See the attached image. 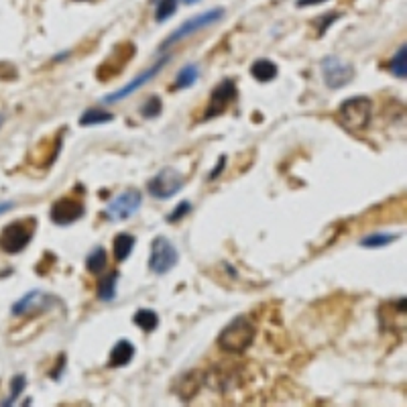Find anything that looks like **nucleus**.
<instances>
[{"label":"nucleus","instance_id":"obj_1","mask_svg":"<svg viewBox=\"0 0 407 407\" xmlns=\"http://www.w3.org/2000/svg\"><path fill=\"white\" fill-rule=\"evenodd\" d=\"M257 338V326L248 316L233 318L218 334V347L229 354H242L253 347Z\"/></svg>","mask_w":407,"mask_h":407},{"label":"nucleus","instance_id":"obj_2","mask_svg":"<svg viewBox=\"0 0 407 407\" xmlns=\"http://www.w3.org/2000/svg\"><path fill=\"white\" fill-rule=\"evenodd\" d=\"M338 118L349 130H364L371 124L373 118V100L367 96H352L347 98L340 108Z\"/></svg>","mask_w":407,"mask_h":407},{"label":"nucleus","instance_id":"obj_3","mask_svg":"<svg viewBox=\"0 0 407 407\" xmlns=\"http://www.w3.org/2000/svg\"><path fill=\"white\" fill-rule=\"evenodd\" d=\"M35 234V220H16L2 229L0 233V251L8 255H19L29 246Z\"/></svg>","mask_w":407,"mask_h":407},{"label":"nucleus","instance_id":"obj_4","mask_svg":"<svg viewBox=\"0 0 407 407\" xmlns=\"http://www.w3.org/2000/svg\"><path fill=\"white\" fill-rule=\"evenodd\" d=\"M222 16H224V10H222V8H212V10H206V12H202V14H198V16H194V19L181 23L174 33L159 45V51L170 49L172 45L183 41V39H187V37H191V35H196L198 31H202V29H206V27H210V25H216Z\"/></svg>","mask_w":407,"mask_h":407},{"label":"nucleus","instance_id":"obj_5","mask_svg":"<svg viewBox=\"0 0 407 407\" xmlns=\"http://www.w3.org/2000/svg\"><path fill=\"white\" fill-rule=\"evenodd\" d=\"M143 204V194L137 187H126L124 191L117 194L104 208V218L111 222H122L132 218Z\"/></svg>","mask_w":407,"mask_h":407},{"label":"nucleus","instance_id":"obj_6","mask_svg":"<svg viewBox=\"0 0 407 407\" xmlns=\"http://www.w3.org/2000/svg\"><path fill=\"white\" fill-rule=\"evenodd\" d=\"M179 263V253L175 244L165 236H155L151 242V255H149V269L155 275H167L175 265Z\"/></svg>","mask_w":407,"mask_h":407},{"label":"nucleus","instance_id":"obj_7","mask_svg":"<svg viewBox=\"0 0 407 407\" xmlns=\"http://www.w3.org/2000/svg\"><path fill=\"white\" fill-rule=\"evenodd\" d=\"M185 177L179 174L177 170L172 167H163L161 172L153 175L147 183L149 194L157 200H172L174 196H177L183 189Z\"/></svg>","mask_w":407,"mask_h":407},{"label":"nucleus","instance_id":"obj_8","mask_svg":"<svg viewBox=\"0 0 407 407\" xmlns=\"http://www.w3.org/2000/svg\"><path fill=\"white\" fill-rule=\"evenodd\" d=\"M320 71L322 80L330 90H340L347 88L350 82L354 80V67L350 63H345L342 59L334 56H326L320 61Z\"/></svg>","mask_w":407,"mask_h":407},{"label":"nucleus","instance_id":"obj_9","mask_svg":"<svg viewBox=\"0 0 407 407\" xmlns=\"http://www.w3.org/2000/svg\"><path fill=\"white\" fill-rule=\"evenodd\" d=\"M236 96H238V90H236L234 80L226 78L220 84H216L214 90H212V94H210V100L206 104V113H204L202 120H212V118L224 115L226 108H229V104H233L234 100H236Z\"/></svg>","mask_w":407,"mask_h":407},{"label":"nucleus","instance_id":"obj_10","mask_svg":"<svg viewBox=\"0 0 407 407\" xmlns=\"http://www.w3.org/2000/svg\"><path fill=\"white\" fill-rule=\"evenodd\" d=\"M172 61V56H163V58H159L155 61V65H151L147 71H143V73H139L132 82H128L124 88H120L117 92H113V94H108V96H104V104H113V102H118V100H124V98H128V96H132L137 90H141L145 84H149L151 80H155L157 75H159V71L167 65Z\"/></svg>","mask_w":407,"mask_h":407},{"label":"nucleus","instance_id":"obj_11","mask_svg":"<svg viewBox=\"0 0 407 407\" xmlns=\"http://www.w3.org/2000/svg\"><path fill=\"white\" fill-rule=\"evenodd\" d=\"M84 214H86V206L73 196L59 198V200L54 202V206L49 210V218L58 226H69V224L82 220Z\"/></svg>","mask_w":407,"mask_h":407},{"label":"nucleus","instance_id":"obj_12","mask_svg":"<svg viewBox=\"0 0 407 407\" xmlns=\"http://www.w3.org/2000/svg\"><path fill=\"white\" fill-rule=\"evenodd\" d=\"M135 358V345L130 340H118L117 345L111 350V358H108V369H122L128 367Z\"/></svg>","mask_w":407,"mask_h":407},{"label":"nucleus","instance_id":"obj_13","mask_svg":"<svg viewBox=\"0 0 407 407\" xmlns=\"http://www.w3.org/2000/svg\"><path fill=\"white\" fill-rule=\"evenodd\" d=\"M118 277H120L118 271H111V273H106V275L98 281V286H96V297H98L100 301L111 303V301L117 299Z\"/></svg>","mask_w":407,"mask_h":407},{"label":"nucleus","instance_id":"obj_14","mask_svg":"<svg viewBox=\"0 0 407 407\" xmlns=\"http://www.w3.org/2000/svg\"><path fill=\"white\" fill-rule=\"evenodd\" d=\"M279 73V67L269 61V59H257L253 65H251V75L261 82V84H267V82H273Z\"/></svg>","mask_w":407,"mask_h":407},{"label":"nucleus","instance_id":"obj_15","mask_svg":"<svg viewBox=\"0 0 407 407\" xmlns=\"http://www.w3.org/2000/svg\"><path fill=\"white\" fill-rule=\"evenodd\" d=\"M135 244H137V238H135L130 233H120L115 236L113 253H115V259H117L118 263H124V261L130 257V253H132Z\"/></svg>","mask_w":407,"mask_h":407},{"label":"nucleus","instance_id":"obj_16","mask_svg":"<svg viewBox=\"0 0 407 407\" xmlns=\"http://www.w3.org/2000/svg\"><path fill=\"white\" fill-rule=\"evenodd\" d=\"M198 78H200L198 65H196V63H187V65H183V67L177 71L172 90H187V88H191V86L198 82Z\"/></svg>","mask_w":407,"mask_h":407},{"label":"nucleus","instance_id":"obj_17","mask_svg":"<svg viewBox=\"0 0 407 407\" xmlns=\"http://www.w3.org/2000/svg\"><path fill=\"white\" fill-rule=\"evenodd\" d=\"M113 120H115L113 113H108L100 106H92V108L82 113L78 122H80V126H98V124H106V122H113Z\"/></svg>","mask_w":407,"mask_h":407},{"label":"nucleus","instance_id":"obj_18","mask_svg":"<svg viewBox=\"0 0 407 407\" xmlns=\"http://www.w3.org/2000/svg\"><path fill=\"white\" fill-rule=\"evenodd\" d=\"M132 322H135V326H139V328H141L143 332H147V334L159 328V316H157V312L147 310V307L135 312Z\"/></svg>","mask_w":407,"mask_h":407},{"label":"nucleus","instance_id":"obj_19","mask_svg":"<svg viewBox=\"0 0 407 407\" xmlns=\"http://www.w3.org/2000/svg\"><path fill=\"white\" fill-rule=\"evenodd\" d=\"M45 297V293H41V291H31V293H27L25 297H21L14 305H12V314L14 316H25V314H29L33 307H41V299Z\"/></svg>","mask_w":407,"mask_h":407},{"label":"nucleus","instance_id":"obj_20","mask_svg":"<svg viewBox=\"0 0 407 407\" xmlns=\"http://www.w3.org/2000/svg\"><path fill=\"white\" fill-rule=\"evenodd\" d=\"M108 267V253L104 246H96L88 257H86V269L90 273H102Z\"/></svg>","mask_w":407,"mask_h":407},{"label":"nucleus","instance_id":"obj_21","mask_svg":"<svg viewBox=\"0 0 407 407\" xmlns=\"http://www.w3.org/2000/svg\"><path fill=\"white\" fill-rule=\"evenodd\" d=\"M399 240V234L395 233H375L360 238V246L364 248H383V246H389L391 242Z\"/></svg>","mask_w":407,"mask_h":407},{"label":"nucleus","instance_id":"obj_22","mask_svg":"<svg viewBox=\"0 0 407 407\" xmlns=\"http://www.w3.org/2000/svg\"><path fill=\"white\" fill-rule=\"evenodd\" d=\"M389 71L395 75V78H402V80H406L407 75V45L404 43L397 51H395V56L391 58L389 61Z\"/></svg>","mask_w":407,"mask_h":407},{"label":"nucleus","instance_id":"obj_23","mask_svg":"<svg viewBox=\"0 0 407 407\" xmlns=\"http://www.w3.org/2000/svg\"><path fill=\"white\" fill-rule=\"evenodd\" d=\"M139 113H141V117L147 118V120L157 118L163 113V102H161V98H159V96H149V98L143 102V106L139 108Z\"/></svg>","mask_w":407,"mask_h":407},{"label":"nucleus","instance_id":"obj_24","mask_svg":"<svg viewBox=\"0 0 407 407\" xmlns=\"http://www.w3.org/2000/svg\"><path fill=\"white\" fill-rule=\"evenodd\" d=\"M177 10V0H159L155 6V21L157 23H165L167 19H172Z\"/></svg>","mask_w":407,"mask_h":407},{"label":"nucleus","instance_id":"obj_25","mask_svg":"<svg viewBox=\"0 0 407 407\" xmlns=\"http://www.w3.org/2000/svg\"><path fill=\"white\" fill-rule=\"evenodd\" d=\"M25 385H27L25 375H14V377H12V381H10V387H12L10 399H8V402H4L2 406H12V404H14V399H19V397H21V393L25 391Z\"/></svg>","mask_w":407,"mask_h":407},{"label":"nucleus","instance_id":"obj_26","mask_svg":"<svg viewBox=\"0 0 407 407\" xmlns=\"http://www.w3.org/2000/svg\"><path fill=\"white\" fill-rule=\"evenodd\" d=\"M189 212H191V202L183 200V202H179V204L175 206L172 214H167V222H170V224H175V222H179L181 218H185Z\"/></svg>","mask_w":407,"mask_h":407},{"label":"nucleus","instance_id":"obj_27","mask_svg":"<svg viewBox=\"0 0 407 407\" xmlns=\"http://www.w3.org/2000/svg\"><path fill=\"white\" fill-rule=\"evenodd\" d=\"M338 19H340V12H328V14H324V16L318 21V35H320V37L326 35V31H328Z\"/></svg>","mask_w":407,"mask_h":407},{"label":"nucleus","instance_id":"obj_28","mask_svg":"<svg viewBox=\"0 0 407 407\" xmlns=\"http://www.w3.org/2000/svg\"><path fill=\"white\" fill-rule=\"evenodd\" d=\"M224 167H226V155H222L220 159H218V163H216V167L208 174V181H214V179H218L220 175L224 174Z\"/></svg>","mask_w":407,"mask_h":407},{"label":"nucleus","instance_id":"obj_29","mask_svg":"<svg viewBox=\"0 0 407 407\" xmlns=\"http://www.w3.org/2000/svg\"><path fill=\"white\" fill-rule=\"evenodd\" d=\"M65 364H67V356H65V354H59V362H56V369L49 373V377H51L54 381H59V379H61V373H63Z\"/></svg>","mask_w":407,"mask_h":407},{"label":"nucleus","instance_id":"obj_30","mask_svg":"<svg viewBox=\"0 0 407 407\" xmlns=\"http://www.w3.org/2000/svg\"><path fill=\"white\" fill-rule=\"evenodd\" d=\"M324 2H328V0H297L295 4L301 8V6H316V4H324Z\"/></svg>","mask_w":407,"mask_h":407},{"label":"nucleus","instance_id":"obj_31","mask_svg":"<svg viewBox=\"0 0 407 407\" xmlns=\"http://www.w3.org/2000/svg\"><path fill=\"white\" fill-rule=\"evenodd\" d=\"M8 210H12V204H10V202L0 204V214H4V212H8Z\"/></svg>","mask_w":407,"mask_h":407},{"label":"nucleus","instance_id":"obj_32","mask_svg":"<svg viewBox=\"0 0 407 407\" xmlns=\"http://www.w3.org/2000/svg\"><path fill=\"white\" fill-rule=\"evenodd\" d=\"M185 4H196V2H200V0H183Z\"/></svg>","mask_w":407,"mask_h":407},{"label":"nucleus","instance_id":"obj_33","mask_svg":"<svg viewBox=\"0 0 407 407\" xmlns=\"http://www.w3.org/2000/svg\"><path fill=\"white\" fill-rule=\"evenodd\" d=\"M2 122H4V117H2V115H0V126H2Z\"/></svg>","mask_w":407,"mask_h":407}]
</instances>
